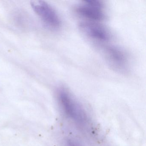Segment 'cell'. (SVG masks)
Returning <instances> with one entry per match:
<instances>
[{
  "mask_svg": "<svg viewBox=\"0 0 146 146\" xmlns=\"http://www.w3.org/2000/svg\"><path fill=\"white\" fill-rule=\"evenodd\" d=\"M58 96L65 112L69 117L78 123L84 124L86 122L85 112L67 89H60Z\"/></svg>",
  "mask_w": 146,
  "mask_h": 146,
  "instance_id": "6da1fadb",
  "label": "cell"
},
{
  "mask_svg": "<svg viewBox=\"0 0 146 146\" xmlns=\"http://www.w3.org/2000/svg\"><path fill=\"white\" fill-rule=\"evenodd\" d=\"M32 8L48 27L57 30L61 26V21L57 13L49 4L42 1L31 2Z\"/></svg>",
  "mask_w": 146,
  "mask_h": 146,
  "instance_id": "7a4b0ae2",
  "label": "cell"
},
{
  "mask_svg": "<svg viewBox=\"0 0 146 146\" xmlns=\"http://www.w3.org/2000/svg\"><path fill=\"white\" fill-rule=\"evenodd\" d=\"M78 14L86 19L85 21L100 22L105 19L104 5L99 0L84 1L76 9Z\"/></svg>",
  "mask_w": 146,
  "mask_h": 146,
  "instance_id": "3957f363",
  "label": "cell"
},
{
  "mask_svg": "<svg viewBox=\"0 0 146 146\" xmlns=\"http://www.w3.org/2000/svg\"><path fill=\"white\" fill-rule=\"evenodd\" d=\"M104 55L108 64L116 71L125 73L129 70L128 56L121 48L114 46L104 47Z\"/></svg>",
  "mask_w": 146,
  "mask_h": 146,
  "instance_id": "277c9868",
  "label": "cell"
},
{
  "mask_svg": "<svg viewBox=\"0 0 146 146\" xmlns=\"http://www.w3.org/2000/svg\"><path fill=\"white\" fill-rule=\"evenodd\" d=\"M79 28L86 36L95 41L107 42L111 39L109 31L99 22L84 21L80 24Z\"/></svg>",
  "mask_w": 146,
  "mask_h": 146,
  "instance_id": "5b68a950",
  "label": "cell"
},
{
  "mask_svg": "<svg viewBox=\"0 0 146 146\" xmlns=\"http://www.w3.org/2000/svg\"><path fill=\"white\" fill-rule=\"evenodd\" d=\"M68 143H69V146H76L75 144H74V143L71 141H69L68 142Z\"/></svg>",
  "mask_w": 146,
  "mask_h": 146,
  "instance_id": "8992f818",
  "label": "cell"
}]
</instances>
